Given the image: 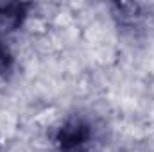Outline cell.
<instances>
[{"instance_id":"cell-1","label":"cell","mask_w":154,"mask_h":152,"mask_svg":"<svg viewBox=\"0 0 154 152\" xmlns=\"http://www.w3.org/2000/svg\"><path fill=\"white\" fill-rule=\"evenodd\" d=\"M91 140V127L82 118H70L66 120L57 134L56 145L61 152H81Z\"/></svg>"},{"instance_id":"cell-2","label":"cell","mask_w":154,"mask_h":152,"mask_svg":"<svg viewBox=\"0 0 154 152\" xmlns=\"http://www.w3.org/2000/svg\"><path fill=\"white\" fill-rule=\"evenodd\" d=\"M29 7H31V4H25V2L0 4V32L16 31L27 18Z\"/></svg>"},{"instance_id":"cell-3","label":"cell","mask_w":154,"mask_h":152,"mask_svg":"<svg viewBox=\"0 0 154 152\" xmlns=\"http://www.w3.org/2000/svg\"><path fill=\"white\" fill-rule=\"evenodd\" d=\"M13 65H14V57L11 50L7 48L5 43L0 41V75H7L13 70Z\"/></svg>"}]
</instances>
